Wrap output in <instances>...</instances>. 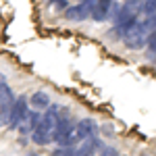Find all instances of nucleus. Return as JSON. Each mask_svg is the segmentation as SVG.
<instances>
[{
	"mask_svg": "<svg viewBox=\"0 0 156 156\" xmlns=\"http://www.w3.org/2000/svg\"><path fill=\"white\" fill-rule=\"evenodd\" d=\"M150 27L146 25V21H135L133 25H129L125 31H123V42L125 46L131 50H140L148 44V37H150Z\"/></svg>",
	"mask_w": 156,
	"mask_h": 156,
	"instance_id": "obj_1",
	"label": "nucleus"
},
{
	"mask_svg": "<svg viewBox=\"0 0 156 156\" xmlns=\"http://www.w3.org/2000/svg\"><path fill=\"white\" fill-rule=\"evenodd\" d=\"M137 12H140V4H121L119 15L115 17V27L125 31L129 25L137 21Z\"/></svg>",
	"mask_w": 156,
	"mask_h": 156,
	"instance_id": "obj_2",
	"label": "nucleus"
},
{
	"mask_svg": "<svg viewBox=\"0 0 156 156\" xmlns=\"http://www.w3.org/2000/svg\"><path fill=\"white\" fill-rule=\"evenodd\" d=\"M27 110H29V106H27V98L19 96L17 100H15L12 108H11V121H9V127H11V129H17V127H19V123L23 121V117L27 115Z\"/></svg>",
	"mask_w": 156,
	"mask_h": 156,
	"instance_id": "obj_3",
	"label": "nucleus"
},
{
	"mask_svg": "<svg viewBox=\"0 0 156 156\" xmlns=\"http://www.w3.org/2000/svg\"><path fill=\"white\" fill-rule=\"evenodd\" d=\"M40 119H42V115H40L37 110H31V108H29V110H27V115L23 117V121H21V123H19V127H17L19 133H29V135H31V131L37 127Z\"/></svg>",
	"mask_w": 156,
	"mask_h": 156,
	"instance_id": "obj_4",
	"label": "nucleus"
},
{
	"mask_svg": "<svg viewBox=\"0 0 156 156\" xmlns=\"http://www.w3.org/2000/svg\"><path fill=\"white\" fill-rule=\"evenodd\" d=\"M75 133L79 140H85V137H92L98 133V123L94 119H81L77 125H75Z\"/></svg>",
	"mask_w": 156,
	"mask_h": 156,
	"instance_id": "obj_5",
	"label": "nucleus"
},
{
	"mask_svg": "<svg viewBox=\"0 0 156 156\" xmlns=\"http://www.w3.org/2000/svg\"><path fill=\"white\" fill-rule=\"evenodd\" d=\"M90 12H92V11H90L85 4H81V2H79V4L69 6L67 11L62 12V15H65V19H69V21H83V19H87V17H90Z\"/></svg>",
	"mask_w": 156,
	"mask_h": 156,
	"instance_id": "obj_6",
	"label": "nucleus"
},
{
	"mask_svg": "<svg viewBox=\"0 0 156 156\" xmlns=\"http://www.w3.org/2000/svg\"><path fill=\"white\" fill-rule=\"evenodd\" d=\"M110 6H112V0H100L96 6L92 9V12H90V17L94 19V21H104V19H108V15H110Z\"/></svg>",
	"mask_w": 156,
	"mask_h": 156,
	"instance_id": "obj_7",
	"label": "nucleus"
},
{
	"mask_svg": "<svg viewBox=\"0 0 156 156\" xmlns=\"http://www.w3.org/2000/svg\"><path fill=\"white\" fill-rule=\"evenodd\" d=\"M29 104H31V110H48L50 108V96L46 92H34L29 96Z\"/></svg>",
	"mask_w": 156,
	"mask_h": 156,
	"instance_id": "obj_8",
	"label": "nucleus"
},
{
	"mask_svg": "<svg viewBox=\"0 0 156 156\" xmlns=\"http://www.w3.org/2000/svg\"><path fill=\"white\" fill-rule=\"evenodd\" d=\"M15 94H12V90L9 87V85L4 83H0V110H11L12 104H15Z\"/></svg>",
	"mask_w": 156,
	"mask_h": 156,
	"instance_id": "obj_9",
	"label": "nucleus"
},
{
	"mask_svg": "<svg viewBox=\"0 0 156 156\" xmlns=\"http://www.w3.org/2000/svg\"><path fill=\"white\" fill-rule=\"evenodd\" d=\"M146 48H148V58H156V29L150 34V37H148V44H146Z\"/></svg>",
	"mask_w": 156,
	"mask_h": 156,
	"instance_id": "obj_10",
	"label": "nucleus"
},
{
	"mask_svg": "<svg viewBox=\"0 0 156 156\" xmlns=\"http://www.w3.org/2000/svg\"><path fill=\"white\" fill-rule=\"evenodd\" d=\"M48 6L52 11H58V12H65L71 4H69V0H48Z\"/></svg>",
	"mask_w": 156,
	"mask_h": 156,
	"instance_id": "obj_11",
	"label": "nucleus"
},
{
	"mask_svg": "<svg viewBox=\"0 0 156 156\" xmlns=\"http://www.w3.org/2000/svg\"><path fill=\"white\" fill-rule=\"evenodd\" d=\"M71 154H73V148H62V146L54 148V150L50 152V156H71Z\"/></svg>",
	"mask_w": 156,
	"mask_h": 156,
	"instance_id": "obj_12",
	"label": "nucleus"
},
{
	"mask_svg": "<svg viewBox=\"0 0 156 156\" xmlns=\"http://www.w3.org/2000/svg\"><path fill=\"white\" fill-rule=\"evenodd\" d=\"M142 11L146 15H152L156 11V0H144V4H142Z\"/></svg>",
	"mask_w": 156,
	"mask_h": 156,
	"instance_id": "obj_13",
	"label": "nucleus"
},
{
	"mask_svg": "<svg viewBox=\"0 0 156 156\" xmlns=\"http://www.w3.org/2000/svg\"><path fill=\"white\" fill-rule=\"evenodd\" d=\"M146 25L150 27V31H154L156 29V11L152 15H148V19H146Z\"/></svg>",
	"mask_w": 156,
	"mask_h": 156,
	"instance_id": "obj_14",
	"label": "nucleus"
},
{
	"mask_svg": "<svg viewBox=\"0 0 156 156\" xmlns=\"http://www.w3.org/2000/svg\"><path fill=\"white\" fill-rule=\"evenodd\" d=\"M100 156H119V152H117L115 148H104V146H102V154Z\"/></svg>",
	"mask_w": 156,
	"mask_h": 156,
	"instance_id": "obj_15",
	"label": "nucleus"
},
{
	"mask_svg": "<svg viewBox=\"0 0 156 156\" xmlns=\"http://www.w3.org/2000/svg\"><path fill=\"white\" fill-rule=\"evenodd\" d=\"M98 2H100V0H81V4H85V6H87V9H90V11H92V9H94V6H96Z\"/></svg>",
	"mask_w": 156,
	"mask_h": 156,
	"instance_id": "obj_16",
	"label": "nucleus"
},
{
	"mask_svg": "<svg viewBox=\"0 0 156 156\" xmlns=\"http://www.w3.org/2000/svg\"><path fill=\"white\" fill-rule=\"evenodd\" d=\"M29 156H36V154H29Z\"/></svg>",
	"mask_w": 156,
	"mask_h": 156,
	"instance_id": "obj_17",
	"label": "nucleus"
}]
</instances>
